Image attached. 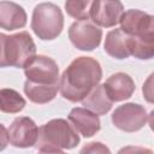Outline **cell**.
Segmentation results:
<instances>
[{
    "instance_id": "1",
    "label": "cell",
    "mask_w": 154,
    "mask_h": 154,
    "mask_svg": "<svg viewBox=\"0 0 154 154\" xmlns=\"http://www.w3.org/2000/svg\"><path fill=\"white\" fill-rule=\"evenodd\" d=\"M102 78L100 63L91 57H78L70 63L60 77L59 90L65 100L78 102L99 85Z\"/></svg>"
},
{
    "instance_id": "2",
    "label": "cell",
    "mask_w": 154,
    "mask_h": 154,
    "mask_svg": "<svg viewBox=\"0 0 154 154\" xmlns=\"http://www.w3.org/2000/svg\"><path fill=\"white\" fill-rule=\"evenodd\" d=\"M120 29L130 35V53L140 60L154 58V14L131 8L124 12Z\"/></svg>"
},
{
    "instance_id": "3",
    "label": "cell",
    "mask_w": 154,
    "mask_h": 154,
    "mask_svg": "<svg viewBox=\"0 0 154 154\" xmlns=\"http://www.w3.org/2000/svg\"><path fill=\"white\" fill-rule=\"evenodd\" d=\"M1 41V67L13 66L24 69L36 57V45L28 31H20L13 35H0Z\"/></svg>"
},
{
    "instance_id": "4",
    "label": "cell",
    "mask_w": 154,
    "mask_h": 154,
    "mask_svg": "<svg viewBox=\"0 0 154 154\" xmlns=\"http://www.w3.org/2000/svg\"><path fill=\"white\" fill-rule=\"evenodd\" d=\"M77 130L66 119H52L38 128L37 149H72L78 146Z\"/></svg>"
},
{
    "instance_id": "5",
    "label": "cell",
    "mask_w": 154,
    "mask_h": 154,
    "mask_svg": "<svg viewBox=\"0 0 154 154\" xmlns=\"http://www.w3.org/2000/svg\"><path fill=\"white\" fill-rule=\"evenodd\" d=\"M31 29L43 41L57 38L64 28V16L60 7L53 2L37 4L32 10Z\"/></svg>"
},
{
    "instance_id": "6",
    "label": "cell",
    "mask_w": 154,
    "mask_h": 154,
    "mask_svg": "<svg viewBox=\"0 0 154 154\" xmlns=\"http://www.w3.org/2000/svg\"><path fill=\"white\" fill-rule=\"evenodd\" d=\"M111 120L117 129L125 132H135L146 125L148 114L142 105L128 102L118 106L113 111Z\"/></svg>"
},
{
    "instance_id": "7",
    "label": "cell",
    "mask_w": 154,
    "mask_h": 154,
    "mask_svg": "<svg viewBox=\"0 0 154 154\" xmlns=\"http://www.w3.org/2000/svg\"><path fill=\"white\" fill-rule=\"evenodd\" d=\"M69 38L77 49L90 52L100 46L102 30L90 20H76L69 28Z\"/></svg>"
},
{
    "instance_id": "8",
    "label": "cell",
    "mask_w": 154,
    "mask_h": 154,
    "mask_svg": "<svg viewBox=\"0 0 154 154\" xmlns=\"http://www.w3.org/2000/svg\"><path fill=\"white\" fill-rule=\"evenodd\" d=\"M24 75L26 81L37 84H59V67L51 57L38 54L25 67Z\"/></svg>"
},
{
    "instance_id": "9",
    "label": "cell",
    "mask_w": 154,
    "mask_h": 154,
    "mask_svg": "<svg viewBox=\"0 0 154 154\" xmlns=\"http://www.w3.org/2000/svg\"><path fill=\"white\" fill-rule=\"evenodd\" d=\"M124 12V6L118 0H95L91 1L89 17L99 28H112L120 23Z\"/></svg>"
},
{
    "instance_id": "10",
    "label": "cell",
    "mask_w": 154,
    "mask_h": 154,
    "mask_svg": "<svg viewBox=\"0 0 154 154\" xmlns=\"http://www.w3.org/2000/svg\"><path fill=\"white\" fill-rule=\"evenodd\" d=\"M10 144L16 148H30L36 146L38 138V128L29 117H17L7 130Z\"/></svg>"
},
{
    "instance_id": "11",
    "label": "cell",
    "mask_w": 154,
    "mask_h": 154,
    "mask_svg": "<svg viewBox=\"0 0 154 154\" xmlns=\"http://www.w3.org/2000/svg\"><path fill=\"white\" fill-rule=\"evenodd\" d=\"M103 87L113 102H120L130 99L136 89L134 79L125 72L111 75L103 83Z\"/></svg>"
},
{
    "instance_id": "12",
    "label": "cell",
    "mask_w": 154,
    "mask_h": 154,
    "mask_svg": "<svg viewBox=\"0 0 154 154\" xmlns=\"http://www.w3.org/2000/svg\"><path fill=\"white\" fill-rule=\"evenodd\" d=\"M73 128L83 137H93L101 129V122L99 116L83 107H75L67 116Z\"/></svg>"
},
{
    "instance_id": "13",
    "label": "cell",
    "mask_w": 154,
    "mask_h": 154,
    "mask_svg": "<svg viewBox=\"0 0 154 154\" xmlns=\"http://www.w3.org/2000/svg\"><path fill=\"white\" fill-rule=\"evenodd\" d=\"M105 52L118 60L126 59L131 55L130 53V35L124 32L120 28H116L107 32L105 43Z\"/></svg>"
},
{
    "instance_id": "14",
    "label": "cell",
    "mask_w": 154,
    "mask_h": 154,
    "mask_svg": "<svg viewBox=\"0 0 154 154\" xmlns=\"http://www.w3.org/2000/svg\"><path fill=\"white\" fill-rule=\"evenodd\" d=\"M26 24L25 10L12 1L0 2V26L4 30L12 31L24 28Z\"/></svg>"
},
{
    "instance_id": "15",
    "label": "cell",
    "mask_w": 154,
    "mask_h": 154,
    "mask_svg": "<svg viewBox=\"0 0 154 154\" xmlns=\"http://www.w3.org/2000/svg\"><path fill=\"white\" fill-rule=\"evenodd\" d=\"M82 105L84 106V108L91 111L97 116H105L111 111L113 101L107 95L103 84H99L89 93L85 99L82 100Z\"/></svg>"
},
{
    "instance_id": "16",
    "label": "cell",
    "mask_w": 154,
    "mask_h": 154,
    "mask_svg": "<svg viewBox=\"0 0 154 154\" xmlns=\"http://www.w3.org/2000/svg\"><path fill=\"white\" fill-rule=\"evenodd\" d=\"M23 89L24 94L31 102L43 105L55 97L59 90V84H37L30 81H25Z\"/></svg>"
},
{
    "instance_id": "17",
    "label": "cell",
    "mask_w": 154,
    "mask_h": 154,
    "mask_svg": "<svg viewBox=\"0 0 154 154\" xmlns=\"http://www.w3.org/2000/svg\"><path fill=\"white\" fill-rule=\"evenodd\" d=\"M24 97L14 89L2 88L0 90V109L4 113H19L25 107Z\"/></svg>"
},
{
    "instance_id": "18",
    "label": "cell",
    "mask_w": 154,
    "mask_h": 154,
    "mask_svg": "<svg viewBox=\"0 0 154 154\" xmlns=\"http://www.w3.org/2000/svg\"><path fill=\"white\" fill-rule=\"evenodd\" d=\"M91 1L89 0H69L65 2V10L69 16L76 18L77 20H88L89 18V10H90Z\"/></svg>"
},
{
    "instance_id": "19",
    "label": "cell",
    "mask_w": 154,
    "mask_h": 154,
    "mask_svg": "<svg viewBox=\"0 0 154 154\" xmlns=\"http://www.w3.org/2000/svg\"><path fill=\"white\" fill-rule=\"evenodd\" d=\"M78 154H112V153L106 144H103L102 142L94 141L83 146Z\"/></svg>"
},
{
    "instance_id": "20",
    "label": "cell",
    "mask_w": 154,
    "mask_h": 154,
    "mask_svg": "<svg viewBox=\"0 0 154 154\" xmlns=\"http://www.w3.org/2000/svg\"><path fill=\"white\" fill-rule=\"evenodd\" d=\"M142 94L147 102L154 103V72H152L142 85Z\"/></svg>"
},
{
    "instance_id": "21",
    "label": "cell",
    "mask_w": 154,
    "mask_h": 154,
    "mask_svg": "<svg viewBox=\"0 0 154 154\" xmlns=\"http://www.w3.org/2000/svg\"><path fill=\"white\" fill-rule=\"evenodd\" d=\"M117 154H154V152L141 146H125L120 148Z\"/></svg>"
},
{
    "instance_id": "22",
    "label": "cell",
    "mask_w": 154,
    "mask_h": 154,
    "mask_svg": "<svg viewBox=\"0 0 154 154\" xmlns=\"http://www.w3.org/2000/svg\"><path fill=\"white\" fill-rule=\"evenodd\" d=\"M37 154H66L60 149H40Z\"/></svg>"
},
{
    "instance_id": "23",
    "label": "cell",
    "mask_w": 154,
    "mask_h": 154,
    "mask_svg": "<svg viewBox=\"0 0 154 154\" xmlns=\"http://www.w3.org/2000/svg\"><path fill=\"white\" fill-rule=\"evenodd\" d=\"M148 123H149V128H150V130L154 132V109L148 114Z\"/></svg>"
}]
</instances>
